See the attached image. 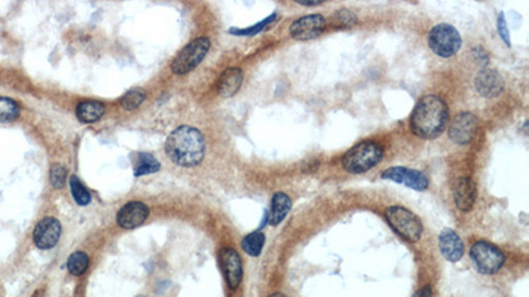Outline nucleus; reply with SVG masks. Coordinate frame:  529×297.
<instances>
[{"label":"nucleus","mask_w":529,"mask_h":297,"mask_svg":"<svg viewBox=\"0 0 529 297\" xmlns=\"http://www.w3.org/2000/svg\"><path fill=\"white\" fill-rule=\"evenodd\" d=\"M449 107L438 95H425L417 102L410 116V130L421 139H435L447 126Z\"/></svg>","instance_id":"1"},{"label":"nucleus","mask_w":529,"mask_h":297,"mask_svg":"<svg viewBox=\"0 0 529 297\" xmlns=\"http://www.w3.org/2000/svg\"><path fill=\"white\" fill-rule=\"evenodd\" d=\"M166 152L172 163L180 167H195L201 163L206 153L204 136L195 127L182 126L171 132Z\"/></svg>","instance_id":"2"},{"label":"nucleus","mask_w":529,"mask_h":297,"mask_svg":"<svg viewBox=\"0 0 529 297\" xmlns=\"http://www.w3.org/2000/svg\"><path fill=\"white\" fill-rule=\"evenodd\" d=\"M384 149L376 142H361L347 151L341 157L344 170L352 175H360L376 167L382 160Z\"/></svg>","instance_id":"3"},{"label":"nucleus","mask_w":529,"mask_h":297,"mask_svg":"<svg viewBox=\"0 0 529 297\" xmlns=\"http://www.w3.org/2000/svg\"><path fill=\"white\" fill-rule=\"evenodd\" d=\"M389 226L405 241L416 243L423 234V226L416 214L402 206H391L385 210Z\"/></svg>","instance_id":"4"},{"label":"nucleus","mask_w":529,"mask_h":297,"mask_svg":"<svg viewBox=\"0 0 529 297\" xmlns=\"http://www.w3.org/2000/svg\"><path fill=\"white\" fill-rule=\"evenodd\" d=\"M428 41L434 55L443 58L455 56L462 47V38L458 29L446 23L438 24L432 28Z\"/></svg>","instance_id":"5"},{"label":"nucleus","mask_w":529,"mask_h":297,"mask_svg":"<svg viewBox=\"0 0 529 297\" xmlns=\"http://www.w3.org/2000/svg\"><path fill=\"white\" fill-rule=\"evenodd\" d=\"M470 257L475 268L483 275L496 274L506 263V255L503 251L489 242L479 241L473 243L470 250Z\"/></svg>","instance_id":"6"},{"label":"nucleus","mask_w":529,"mask_h":297,"mask_svg":"<svg viewBox=\"0 0 529 297\" xmlns=\"http://www.w3.org/2000/svg\"><path fill=\"white\" fill-rule=\"evenodd\" d=\"M209 48V38H199L193 40L172 61V72L177 75H187L192 72L206 58Z\"/></svg>","instance_id":"7"},{"label":"nucleus","mask_w":529,"mask_h":297,"mask_svg":"<svg viewBox=\"0 0 529 297\" xmlns=\"http://www.w3.org/2000/svg\"><path fill=\"white\" fill-rule=\"evenodd\" d=\"M381 179L402 184L417 192H423L429 188L428 176L418 169L406 167L388 168L381 173Z\"/></svg>","instance_id":"8"},{"label":"nucleus","mask_w":529,"mask_h":297,"mask_svg":"<svg viewBox=\"0 0 529 297\" xmlns=\"http://www.w3.org/2000/svg\"><path fill=\"white\" fill-rule=\"evenodd\" d=\"M327 21L324 16L319 14L314 15H306L298 20H295L290 25V35L291 38L298 41H307L321 36L323 31L325 29Z\"/></svg>","instance_id":"9"},{"label":"nucleus","mask_w":529,"mask_h":297,"mask_svg":"<svg viewBox=\"0 0 529 297\" xmlns=\"http://www.w3.org/2000/svg\"><path fill=\"white\" fill-rule=\"evenodd\" d=\"M478 131V119L471 112H459L449 127L450 139L458 144H469Z\"/></svg>","instance_id":"10"},{"label":"nucleus","mask_w":529,"mask_h":297,"mask_svg":"<svg viewBox=\"0 0 529 297\" xmlns=\"http://www.w3.org/2000/svg\"><path fill=\"white\" fill-rule=\"evenodd\" d=\"M61 237V223L53 217H47L36 224L34 230V242L41 250L55 247Z\"/></svg>","instance_id":"11"},{"label":"nucleus","mask_w":529,"mask_h":297,"mask_svg":"<svg viewBox=\"0 0 529 297\" xmlns=\"http://www.w3.org/2000/svg\"><path fill=\"white\" fill-rule=\"evenodd\" d=\"M220 263L227 280V285L236 289L243 281V261L238 253L233 248H223L220 253Z\"/></svg>","instance_id":"12"},{"label":"nucleus","mask_w":529,"mask_h":297,"mask_svg":"<svg viewBox=\"0 0 529 297\" xmlns=\"http://www.w3.org/2000/svg\"><path fill=\"white\" fill-rule=\"evenodd\" d=\"M149 214H150V210L147 205L140 201H130L123 207H121V210L118 211L116 222L121 227L126 230H132L145 223Z\"/></svg>","instance_id":"13"},{"label":"nucleus","mask_w":529,"mask_h":297,"mask_svg":"<svg viewBox=\"0 0 529 297\" xmlns=\"http://www.w3.org/2000/svg\"><path fill=\"white\" fill-rule=\"evenodd\" d=\"M475 89L484 98L499 96L504 89L503 77L495 69H483L475 78Z\"/></svg>","instance_id":"14"},{"label":"nucleus","mask_w":529,"mask_h":297,"mask_svg":"<svg viewBox=\"0 0 529 297\" xmlns=\"http://www.w3.org/2000/svg\"><path fill=\"white\" fill-rule=\"evenodd\" d=\"M438 244H439V251L445 259L452 263L462 259L465 253V246L460 237L452 229L442 230V233L439 234Z\"/></svg>","instance_id":"15"},{"label":"nucleus","mask_w":529,"mask_h":297,"mask_svg":"<svg viewBox=\"0 0 529 297\" xmlns=\"http://www.w3.org/2000/svg\"><path fill=\"white\" fill-rule=\"evenodd\" d=\"M454 201L460 211H470L476 201V185L471 177L458 179L454 188Z\"/></svg>","instance_id":"16"},{"label":"nucleus","mask_w":529,"mask_h":297,"mask_svg":"<svg viewBox=\"0 0 529 297\" xmlns=\"http://www.w3.org/2000/svg\"><path fill=\"white\" fill-rule=\"evenodd\" d=\"M244 73L238 68H229L219 79L217 90L224 98H230L237 93L243 85Z\"/></svg>","instance_id":"17"},{"label":"nucleus","mask_w":529,"mask_h":297,"mask_svg":"<svg viewBox=\"0 0 529 297\" xmlns=\"http://www.w3.org/2000/svg\"><path fill=\"white\" fill-rule=\"evenodd\" d=\"M291 207H293L291 198L284 192H277L271 198L270 213L267 214L269 223L271 226H278L288 216Z\"/></svg>","instance_id":"18"},{"label":"nucleus","mask_w":529,"mask_h":297,"mask_svg":"<svg viewBox=\"0 0 529 297\" xmlns=\"http://www.w3.org/2000/svg\"><path fill=\"white\" fill-rule=\"evenodd\" d=\"M77 118L84 123L97 122L105 114V106L97 101H85L77 106Z\"/></svg>","instance_id":"19"},{"label":"nucleus","mask_w":529,"mask_h":297,"mask_svg":"<svg viewBox=\"0 0 529 297\" xmlns=\"http://www.w3.org/2000/svg\"><path fill=\"white\" fill-rule=\"evenodd\" d=\"M160 169V163L150 153H138L134 166V175L136 177L156 173Z\"/></svg>","instance_id":"20"},{"label":"nucleus","mask_w":529,"mask_h":297,"mask_svg":"<svg viewBox=\"0 0 529 297\" xmlns=\"http://www.w3.org/2000/svg\"><path fill=\"white\" fill-rule=\"evenodd\" d=\"M264 242H266V238H264V233L254 231V233L247 234L243 240L241 247L249 257L257 258L261 255V253L264 250Z\"/></svg>","instance_id":"21"},{"label":"nucleus","mask_w":529,"mask_h":297,"mask_svg":"<svg viewBox=\"0 0 529 297\" xmlns=\"http://www.w3.org/2000/svg\"><path fill=\"white\" fill-rule=\"evenodd\" d=\"M68 271L75 275V276H81L85 274V271L89 267V257L85 253H75L69 257L68 259Z\"/></svg>","instance_id":"22"},{"label":"nucleus","mask_w":529,"mask_h":297,"mask_svg":"<svg viewBox=\"0 0 529 297\" xmlns=\"http://www.w3.org/2000/svg\"><path fill=\"white\" fill-rule=\"evenodd\" d=\"M19 105L15 101L0 96V120H14L19 116Z\"/></svg>","instance_id":"23"},{"label":"nucleus","mask_w":529,"mask_h":297,"mask_svg":"<svg viewBox=\"0 0 529 297\" xmlns=\"http://www.w3.org/2000/svg\"><path fill=\"white\" fill-rule=\"evenodd\" d=\"M69 186H71V192H72V196L73 198L76 200V203L81 206H85V205L89 204L92 197L88 192V189L85 186L81 184V181L77 179L76 176H72L71 180H69Z\"/></svg>","instance_id":"24"},{"label":"nucleus","mask_w":529,"mask_h":297,"mask_svg":"<svg viewBox=\"0 0 529 297\" xmlns=\"http://www.w3.org/2000/svg\"><path fill=\"white\" fill-rule=\"evenodd\" d=\"M145 99H146V93L142 89H132L129 93L123 95L121 103H122L123 109L134 110L138 106H140Z\"/></svg>","instance_id":"25"},{"label":"nucleus","mask_w":529,"mask_h":297,"mask_svg":"<svg viewBox=\"0 0 529 297\" xmlns=\"http://www.w3.org/2000/svg\"><path fill=\"white\" fill-rule=\"evenodd\" d=\"M356 21H358L356 15L348 10L336 11L332 16V25L339 27V28H351L356 24Z\"/></svg>","instance_id":"26"},{"label":"nucleus","mask_w":529,"mask_h":297,"mask_svg":"<svg viewBox=\"0 0 529 297\" xmlns=\"http://www.w3.org/2000/svg\"><path fill=\"white\" fill-rule=\"evenodd\" d=\"M275 18H277V14H273V15H270L269 18H266V19L262 20V21H260V23H257L256 25H253V27H249V28H245V29H230V32L233 34V35H238V36H254V35H257V34H260L261 31H264V28L270 24V23H273L274 20H275Z\"/></svg>","instance_id":"27"},{"label":"nucleus","mask_w":529,"mask_h":297,"mask_svg":"<svg viewBox=\"0 0 529 297\" xmlns=\"http://www.w3.org/2000/svg\"><path fill=\"white\" fill-rule=\"evenodd\" d=\"M49 179H51V184L55 189L64 188L66 181V169L61 164H53L49 172Z\"/></svg>","instance_id":"28"},{"label":"nucleus","mask_w":529,"mask_h":297,"mask_svg":"<svg viewBox=\"0 0 529 297\" xmlns=\"http://www.w3.org/2000/svg\"><path fill=\"white\" fill-rule=\"evenodd\" d=\"M496 27H497V32H499L500 38H503V41L506 42L507 47H510V29L507 27V21H506V16L503 12L497 18Z\"/></svg>","instance_id":"29"},{"label":"nucleus","mask_w":529,"mask_h":297,"mask_svg":"<svg viewBox=\"0 0 529 297\" xmlns=\"http://www.w3.org/2000/svg\"><path fill=\"white\" fill-rule=\"evenodd\" d=\"M471 55L473 58L482 64V65H487L489 64V53L482 48V47H475L471 51Z\"/></svg>","instance_id":"30"},{"label":"nucleus","mask_w":529,"mask_h":297,"mask_svg":"<svg viewBox=\"0 0 529 297\" xmlns=\"http://www.w3.org/2000/svg\"><path fill=\"white\" fill-rule=\"evenodd\" d=\"M412 297H433V289L430 285H426V287L421 288L419 291H417Z\"/></svg>","instance_id":"31"},{"label":"nucleus","mask_w":529,"mask_h":297,"mask_svg":"<svg viewBox=\"0 0 529 297\" xmlns=\"http://www.w3.org/2000/svg\"><path fill=\"white\" fill-rule=\"evenodd\" d=\"M298 3L302 5H307V7H315V5L321 4L323 0H308V1L307 0H298Z\"/></svg>","instance_id":"32"},{"label":"nucleus","mask_w":529,"mask_h":297,"mask_svg":"<svg viewBox=\"0 0 529 297\" xmlns=\"http://www.w3.org/2000/svg\"><path fill=\"white\" fill-rule=\"evenodd\" d=\"M269 297H287L284 296V294H280V292H277V294H273V295H270Z\"/></svg>","instance_id":"33"}]
</instances>
